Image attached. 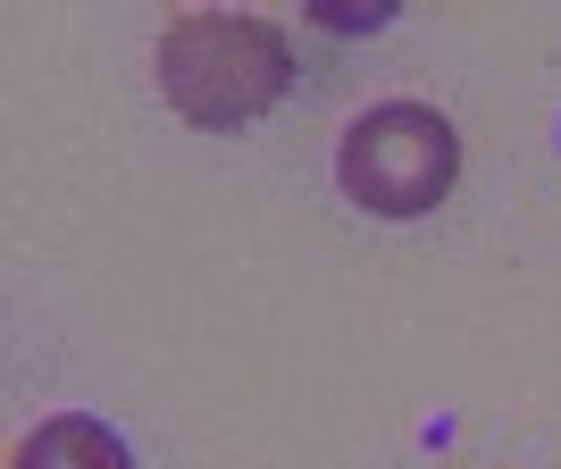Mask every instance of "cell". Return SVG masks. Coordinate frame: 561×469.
I'll return each mask as SVG.
<instances>
[{
  "label": "cell",
  "mask_w": 561,
  "mask_h": 469,
  "mask_svg": "<svg viewBox=\"0 0 561 469\" xmlns=\"http://www.w3.org/2000/svg\"><path fill=\"white\" fill-rule=\"evenodd\" d=\"M285 84H294V50L268 18L202 9L160 34V93L193 126H252L285 101Z\"/></svg>",
  "instance_id": "cell-1"
},
{
  "label": "cell",
  "mask_w": 561,
  "mask_h": 469,
  "mask_svg": "<svg viewBox=\"0 0 561 469\" xmlns=\"http://www.w3.org/2000/svg\"><path fill=\"white\" fill-rule=\"evenodd\" d=\"M461 176V135L427 101H377L335 142V185L369 218H427Z\"/></svg>",
  "instance_id": "cell-2"
},
{
  "label": "cell",
  "mask_w": 561,
  "mask_h": 469,
  "mask_svg": "<svg viewBox=\"0 0 561 469\" xmlns=\"http://www.w3.org/2000/svg\"><path fill=\"white\" fill-rule=\"evenodd\" d=\"M18 469H135V453L117 445L101 420L59 411V420H43V427L18 445Z\"/></svg>",
  "instance_id": "cell-3"
}]
</instances>
